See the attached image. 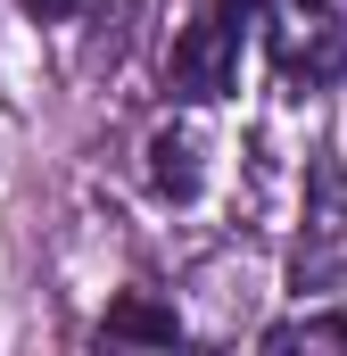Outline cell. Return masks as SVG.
I'll list each match as a JSON object with an SVG mask.
<instances>
[{
  "label": "cell",
  "instance_id": "5",
  "mask_svg": "<svg viewBox=\"0 0 347 356\" xmlns=\"http://www.w3.org/2000/svg\"><path fill=\"white\" fill-rule=\"evenodd\" d=\"M17 8H25V17H33V25H67V17H75V8H83V0H17Z\"/></svg>",
  "mask_w": 347,
  "mask_h": 356
},
{
  "label": "cell",
  "instance_id": "3",
  "mask_svg": "<svg viewBox=\"0 0 347 356\" xmlns=\"http://www.w3.org/2000/svg\"><path fill=\"white\" fill-rule=\"evenodd\" d=\"M149 182H158L166 199H198V133L166 124V133L149 141Z\"/></svg>",
  "mask_w": 347,
  "mask_h": 356
},
{
  "label": "cell",
  "instance_id": "2",
  "mask_svg": "<svg viewBox=\"0 0 347 356\" xmlns=\"http://www.w3.org/2000/svg\"><path fill=\"white\" fill-rule=\"evenodd\" d=\"M264 42H273V75L281 83H331L347 67V42H339V25H331L323 0H273Z\"/></svg>",
  "mask_w": 347,
  "mask_h": 356
},
{
  "label": "cell",
  "instance_id": "4",
  "mask_svg": "<svg viewBox=\"0 0 347 356\" xmlns=\"http://www.w3.org/2000/svg\"><path fill=\"white\" fill-rule=\"evenodd\" d=\"M99 332H108V340H158V348H174V340H182L174 307H158V298H116Z\"/></svg>",
  "mask_w": 347,
  "mask_h": 356
},
{
  "label": "cell",
  "instance_id": "1",
  "mask_svg": "<svg viewBox=\"0 0 347 356\" xmlns=\"http://www.w3.org/2000/svg\"><path fill=\"white\" fill-rule=\"evenodd\" d=\"M257 8L264 0H198V17L182 25L174 67H166L174 99L207 108V99H223V91L240 83V42H248V17H257Z\"/></svg>",
  "mask_w": 347,
  "mask_h": 356
}]
</instances>
